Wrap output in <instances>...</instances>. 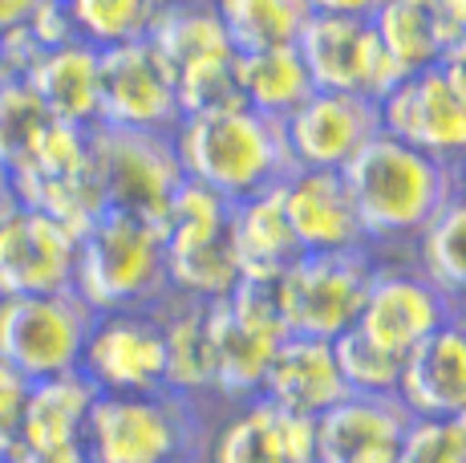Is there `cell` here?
<instances>
[{
    "mask_svg": "<svg viewBox=\"0 0 466 463\" xmlns=\"http://www.w3.org/2000/svg\"><path fill=\"white\" fill-rule=\"evenodd\" d=\"M345 183L361 220L365 244L378 256L393 248H410L442 203L459 191L454 167L430 159L426 150L393 135H373L345 167Z\"/></svg>",
    "mask_w": 466,
    "mask_h": 463,
    "instance_id": "1",
    "label": "cell"
},
{
    "mask_svg": "<svg viewBox=\"0 0 466 463\" xmlns=\"http://www.w3.org/2000/svg\"><path fill=\"white\" fill-rule=\"evenodd\" d=\"M170 147L183 167V180L208 187L228 203L272 191L292 171L284 127L248 106L187 114L170 130Z\"/></svg>",
    "mask_w": 466,
    "mask_h": 463,
    "instance_id": "2",
    "label": "cell"
},
{
    "mask_svg": "<svg viewBox=\"0 0 466 463\" xmlns=\"http://www.w3.org/2000/svg\"><path fill=\"white\" fill-rule=\"evenodd\" d=\"M74 293L94 314L155 309L170 293L158 220L106 208L94 224L77 232Z\"/></svg>",
    "mask_w": 466,
    "mask_h": 463,
    "instance_id": "3",
    "label": "cell"
},
{
    "mask_svg": "<svg viewBox=\"0 0 466 463\" xmlns=\"http://www.w3.org/2000/svg\"><path fill=\"white\" fill-rule=\"evenodd\" d=\"M215 406L175 390L97 395L86 418L89 463H203Z\"/></svg>",
    "mask_w": 466,
    "mask_h": 463,
    "instance_id": "4",
    "label": "cell"
},
{
    "mask_svg": "<svg viewBox=\"0 0 466 463\" xmlns=\"http://www.w3.org/2000/svg\"><path fill=\"white\" fill-rule=\"evenodd\" d=\"M231 203L208 187L183 180L158 216L167 252V284L187 301H223L239 284V264L228 240Z\"/></svg>",
    "mask_w": 466,
    "mask_h": 463,
    "instance_id": "5",
    "label": "cell"
},
{
    "mask_svg": "<svg viewBox=\"0 0 466 463\" xmlns=\"http://www.w3.org/2000/svg\"><path fill=\"white\" fill-rule=\"evenodd\" d=\"M373 273H378V252L373 248L300 252L276 277V301H280L284 329L300 337L337 342L361 317Z\"/></svg>",
    "mask_w": 466,
    "mask_h": 463,
    "instance_id": "6",
    "label": "cell"
},
{
    "mask_svg": "<svg viewBox=\"0 0 466 463\" xmlns=\"http://www.w3.org/2000/svg\"><path fill=\"white\" fill-rule=\"evenodd\" d=\"M211 354H215V403H244L259 395L276 345L289 337L276 301V281H239L231 297L211 301Z\"/></svg>",
    "mask_w": 466,
    "mask_h": 463,
    "instance_id": "7",
    "label": "cell"
},
{
    "mask_svg": "<svg viewBox=\"0 0 466 463\" xmlns=\"http://www.w3.org/2000/svg\"><path fill=\"white\" fill-rule=\"evenodd\" d=\"M94 309L74 289L0 297V362L29 382L77 370Z\"/></svg>",
    "mask_w": 466,
    "mask_h": 463,
    "instance_id": "8",
    "label": "cell"
},
{
    "mask_svg": "<svg viewBox=\"0 0 466 463\" xmlns=\"http://www.w3.org/2000/svg\"><path fill=\"white\" fill-rule=\"evenodd\" d=\"M8 191L16 203L37 208L45 216L61 220L66 228H89L106 211V195L94 171V150H89V130L53 122L49 135L37 142V150L8 171Z\"/></svg>",
    "mask_w": 466,
    "mask_h": 463,
    "instance_id": "9",
    "label": "cell"
},
{
    "mask_svg": "<svg viewBox=\"0 0 466 463\" xmlns=\"http://www.w3.org/2000/svg\"><path fill=\"white\" fill-rule=\"evenodd\" d=\"M297 49L317 90H340L381 102L406 77L378 37V25L365 16L312 13L297 37Z\"/></svg>",
    "mask_w": 466,
    "mask_h": 463,
    "instance_id": "10",
    "label": "cell"
},
{
    "mask_svg": "<svg viewBox=\"0 0 466 463\" xmlns=\"http://www.w3.org/2000/svg\"><path fill=\"white\" fill-rule=\"evenodd\" d=\"M178 118L175 74L147 37L97 49V127L170 135Z\"/></svg>",
    "mask_w": 466,
    "mask_h": 463,
    "instance_id": "11",
    "label": "cell"
},
{
    "mask_svg": "<svg viewBox=\"0 0 466 463\" xmlns=\"http://www.w3.org/2000/svg\"><path fill=\"white\" fill-rule=\"evenodd\" d=\"M77 370L97 395H155L167 390V342L155 309L94 314Z\"/></svg>",
    "mask_w": 466,
    "mask_h": 463,
    "instance_id": "12",
    "label": "cell"
},
{
    "mask_svg": "<svg viewBox=\"0 0 466 463\" xmlns=\"http://www.w3.org/2000/svg\"><path fill=\"white\" fill-rule=\"evenodd\" d=\"M89 150H94V171L102 183L106 208L158 220L175 187L183 183V167L175 159L170 135L94 127L89 130Z\"/></svg>",
    "mask_w": 466,
    "mask_h": 463,
    "instance_id": "13",
    "label": "cell"
},
{
    "mask_svg": "<svg viewBox=\"0 0 466 463\" xmlns=\"http://www.w3.org/2000/svg\"><path fill=\"white\" fill-rule=\"evenodd\" d=\"M378 114L385 135L426 150L438 163L459 167L466 159V94L442 74V66L406 74L378 102Z\"/></svg>",
    "mask_w": 466,
    "mask_h": 463,
    "instance_id": "14",
    "label": "cell"
},
{
    "mask_svg": "<svg viewBox=\"0 0 466 463\" xmlns=\"http://www.w3.org/2000/svg\"><path fill=\"white\" fill-rule=\"evenodd\" d=\"M74 228L37 208H25L13 195L0 200V297L74 289Z\"/></svg>",
    "mask_w": 466,
    "mask_h": 463,
    "instance_id": "15",
    "label": "cell"
},
{
    "mask_svg": "<svg viewBox=\"0 0 466 463\" xmlns=\"http://www.w3.org/2000/svg\"><path fill=\"white\" fill-rule=\"evenodd\" d=\"M454 314V301L438 284H430L414 261H390L378 256V273L365 293L361 317L353 329H361L373 345L406 358L418 342H426L446 317Z\"/></svg>",
    "mask_w": 466,
    "mask_h": 463,
    "instance_id": "16",
    "label": "cell"
},
{
    "mask_svg": "<svg viewBox=\"0 0 466 463\" xmlns=\"http://www.w3.org/2000/svg\"><path fill=\"white\" fill-rule=\"evenodd\" d=\"M284 127V147H289L292 167H312V171H345L373 135H381L378 102L340 90H312V98L292 110Z\"/></svg>",
    "mask_w": 466,
    "mask_h": 463,
    "instance_id": "17",
    "label": "cell"
},
{
    "mask_svg": "<svg viewBox=\"0 0 466 463\" xmlns=\"http://www.w3.org/2000/svg\"><path fill=\"white\" fill-rule=\"evenodd\" d=\"M203 463H317L312 451V418L280 411L268 398L228 403L211 415Z\"/></svg>",
    "mask_w": 466,
    "mask_h": 463,
    "instance_id": "18",
    "label": "cell"
},
{
    "mask_svg": "<svg viewBox=\"0 0 466 463\" xmlns=\"http://www.w3.org/2000/svg\"><path fill=\"white\" fill-rule=\"evenodd\" d=\"M410 418L398 395H345L312 423L317 463H398Z\"/></svg>",
    "mask_w": 466,
    "mask_h": 463,
    "instance_id": "19",
    "label": "cell"
},
{
    "mask_svg": "<svg viewBox=\"0 0 466 463\" xmlns=\"http://www.w3.org/2000/svg\"><path fill=\"white\" fill-rule=\"evenodd\" d=\"M284 220L297 236L300 252H353L365 244L361 220H357L353 195L340 171H312V167H292L280 183Z\"/></svg>",
    "mask_w": 466,
    "mask_h": 463,
    "instance_id": "20",
    "label": "cell"
},
{
    "mask_svg": "<svg viewBox=\"0 0 466 463\" xmlns=\"http://www.w3.org/2000/svg\"><path fill=\"white\" fill-rule=\"evenodd\" d=\"M398 398L410 415L466 418V309H454L401 362Z\"/></svg>",
    "mask_w": 466,
    "mask_h": 463,
    "instance_id": "21",
    "label": "cell"
},
{
    "mask_svg": "<svg viewBox=\"0 0 466 463\" xmlns=\"http://www.w3.org/2000/svg\"><path fill=\"white\" fill-rule=\"evenodd\" d=\"M345 395H349V386H345V374L337 366V350L325 337L289 334L276 345L264 382H259V398L276 403L280 411L312 418V423L325 411H333Z\"/></svg>",
    "mask_w": 466,
    "mask_h": 463,
    "instance_id": "22",
    "label": "cell"
},
{
    "mask_svg": "<svg viewBox=\"0 0 466 463\" xmlns=\"http://www.w3.org/2000/svg\"><path fill=\"white\" fill-rule=\"evenodd\" d=\"M158 322L167 342V390L215 406V354H211V317L203 301H187L167 293L158 301Z\"/></svg>",
    "mask_w": 466,
    "mask_h": 463,
    "instance_id": "23",
    "label": "cell"
},
{
    "mask_svg": "<svg viewBox=\"0 0 466 463\" xmlns=\"http://www.w3.org/2000/svg\"><path fill=\"white\" fill-rule=\"evenodd\" d=\"M29 90L41 98V106L53 114V122L77 130L97 127V49L86 41L45 49L33 69L25 74Z\"/></svg>",
    "mask_w": 466,
    "mask_h": 463,
    "instance_id": "24",
    "label": "cell"
},
{
    "mask_svg": "<svg viewBox=\"0 0 466 463\" xmlns=\"http://www.w3.org/2000/svg\"><path fill=\"white\" fill-rule=\"evenodd\" d=\"M228 240L239 264V281H276L300 256V244L284 220L276 187L231 203Z\"/></svg>",
    "mask_w": 466,
    "mask_h": 463,
    "instance_id": "25",
    "label": "cell"
},
{
    "mask_svg": "<svg viewBox=\"0 0 466 463\" xmlns=\"http://www.w3.org/2000/svg\"><path fill=\"white\" fill-rule=\"evenodd\" d=\"M373 25H378V37L385 41V49L401 66V74H414V69L442 61L446 46L466 25V16H459L442 0H390L373 16Z\"/></svg>",
    "mask_w": 466,
    "mask_h": 463,
    "instance_id": "26",
    "label": "cell"
},
{
    "mask_svg": "<svg viewBox=\"0 0 466 463\" xmlns=\"http://www.w3.org/2000/svg\"><path fill=\"white\" fill-rule=\"evenodd\" d=\"M97 390L86 382L82 370L41 378L29 386L25 403V427L21 448L45 451V448H82L86 443V418L94 406Z\"/></svg>",
    "mask_w": 466,
    "mask_h": 463,
    "instance_id": "27",
    "label": "cell"
},
{
    "mask_svg": "<svg viewBox=\"0 0 466 463\" xmlns=\"http://www.w3.org/2000/svg\"><path fill=\"white\" fill-rule=\"evenodd\" d=\"M236 77H239V98H244L248 110L276 122H284L292 110H300L312 98V90H317L297 46L236 53Z\"/></svg>",
    "mask_w": 466,
    "mask_h": 463,
    "instance_id": "28",
    "label": "cell"
},
{
    "mask_svg": "<svg viewBox=\"0 0 466 463\" xmlns=\"http://www.w3.org/2000/svg\"><path fill=\"white\" fill-rule=\"evenodd\" d=\"M147 41L155 46V53L163 57V66L175 77L183 74V69L199 66V61L236 53L211 0H167L158 21L150 25Z\"/></svg>",
    "mask_w": 466,
    "mask_h": 463,
    "instance_id": "29",
    "label": "cell"
},
{
    "mask_svg": "<svg viewBox=\"0 0 466 463\" xmlns=\"http://www.w3.org/2000/svg\"><path fill=\"white\" fill-rule=\"evenodd\" d=\"M410 261L430 284L454 301V309H466V195L454 191L442 203L434 220L422 228V236L410 244Z\"/></svg>",
    "mask_w": 466,
    "mask_h": 463,
    "instance_id": "30",
    "label": "cell"
},
{
    "mask_svg": "<svg viewBox=\"0 0 466 463\" xmlns=\"http://www.w3.org/2000/svg\"><path fill=\"white\" fill-rule=\"evenodd\" d=\"M211 5L236 53L297 46L304 21L312 16L309 0H211Z\"/></svg>",
    "mask_w": 466,
    "mask_h": 463,
    "instance_id": "31",
    "label": "cell"
},
{
    "mask_svg": "<svg viewBox=\"0 0 466 463\" xmlns=\"http://www.w3.org/2000/svg\"><path fill=\"white\" fill-rule=\"evenodd\" d=\"M69 16V29L77 41L94 49L127 46V41H142L167 0H61Z\"/></svg>",
    "mask_w": 466,
    "mask_h": 463,
    "instance_id": "32",
    "label": "cell"
},
{
    "mask_svg": "<svg viewBox=\"0 0 466 463\" xmlns=\"http://www.w3.org/2000/svg\"><path fill=\"white\" fill-rule=\"evenodd\" d=\"M53 114L41 106V98L29 90L25 77H8L0 86V167L13 171L37 150V142L49 135Z\"/></svg>",
    "mask_w": 466,
    "mask_h": 463,
    "instance_id": "33",
    "label": "cell"
},
{
    "mask_svg": "<svg viewBox=\"0 0 466 463\" xmlns=\"http://www.w3.org/2000/svg\"><path fill=\"white\" fill-rule=\"evenodd\" d=\"M333 350H337V366L345 374L349 395H398L401 362L406 358L373 345L361 329H345L333 342Z\"/></svg>",
    "mask_w": 466,
    "mask_h": 463,
    "instance_id": "34",
    "label": "cell"
},
{
    "mask_svg": "<svg viewBox=\"0 0 466 463\" xmlns=\"http://www.w3.org/2000/svg\"><path fill=\"white\" fill-rule=\"evenodd\" d=\"M175 90H178V110H183V118L187 114H211V110H228V106H244V98H239V77H236V53L183 69V74L175 77Z\"/></svg>",
    "mask_w": 466,
    "mask_h": 463,
    "instance_id": "35",
    "label": "cell"
},
{
    "mask_svg": "<svg viewBox=\"0 0 466 463\" xmlns=\"http://www.w3.org/2000/svg\"><path fill=\"white\" fill-rule=\"evenodd\" d=\"M398 463H466V418L414 415L401 439Z\"/></svg>",
    "mask_w": 466,
    "mask_h": 463,
    "instance_id": "36",
    "label": "cell"
},
{
    "mask_svg": "<svg viewBox=\"0 0 466 463\" xmlns=\"http://www.w3.org/2000/svg\"><path fill=\"white\" fill-rule=\"evenodd\" d=\"M33 382L16 374L8 362H0V459H8L21 448V427H25V403H29Z\"/></svg>",
    "mask_w": 466,
    "mask_h": 463,
    "instance_id": "37",
    "label": "cell"
},
{
    "mask_svg": "<svg viewBox=\"0 0 466 463\" xmlns=\"http://www.w3.org/2000/svg\"><path fill=\"white\" fill-rule=\"evenodd\" d=\"M385 5H390V0H309V8H312V13H337V16H365V21H373V16H378Z\"/></svg>",
    "mask_w": 466,
    "mask_h": 463,
    "instance_id": "38",
    "label": "cell"
},
{
    "mask_svg": "<svg viewBox=\"0 0 466 463\" xmlns=\"http://www.w3.org/2000/svg\"><path fill=\"white\" fill-rule=\"evenodd\" d=\"M8 463H89V456H86V443L82 448H45V451L16 448Z\"/></svg>",
    "mask_w": 466,
    "mask_h": 463,
    "instance_id": "39",
    "label": "cell"
},
{
    "mask_svg": "<svg viewBox=\"0 0 466 463\" xmlns=\"http://www.w3.org/2000/svg\"><path fill=\"white\" fill-rule=\"evenodd\" d=\"M41 5H45V0H0V33H8V29H16V25H25Z\"/></svg>",
    "mask_w": 466,
    "mask_h": 463,
    "instance_id": "40",
    "label": "cell"
},
{
    "mask_svg": "<svg viewBox=\"0 0 466 463\" xmlns=\"http://www.w3.org/2000/svg\"><path fill=\"white\" fill-rule=\"evenodd\" d=\"M454 180H459V191L466 195V159H462L459 167H454Z\"/></svg>",
    "mask_w": 466,
    "mask_h": 463,
    "instance_id": "41",
    "label": "cell"
},
{
    "mask_svg": "<svg viewBox=\"0 0 466 463\" xmlns=\"http://www.w3.org/2000/svg\"><path fill=\"white\" fill-rule=\"evenodd\" d=\"M5 195H13V191H8V171L0 167V200H5Z\"/></svg>",
    "mask_w": 466,
    "mask_h": 463,
    "instance_id": "42",
    "label": "cell"
},
{
    "mask_svg": "<svg viewBox=\"0 0 466 463\" xmlns=\"http://www.w3.org/2000/svg\"><path fill=\"white\" fill-rule=\"evenodd\" d=\"M8 82V69H5V61H0V86H5Z\"/></svg>",
    "mask_w": 466,
    "mask_h": 463,
    "instance_id": "43",
    "label": "cell"
},
{
    "mask_svg": "<svg viewBox=\"0 0 466 463\" xmlns=\"http://www.w3.org/2000/svg\"><path fill=\"white\" fill-rule=\"evenodd\" d=\"M0 463H8V459H0Z\"/></svg>",
    "mask_w": 466,
    "mask_h": 463,
    "instance_id": "44",
    "label": "cell"
}]
</instances>
